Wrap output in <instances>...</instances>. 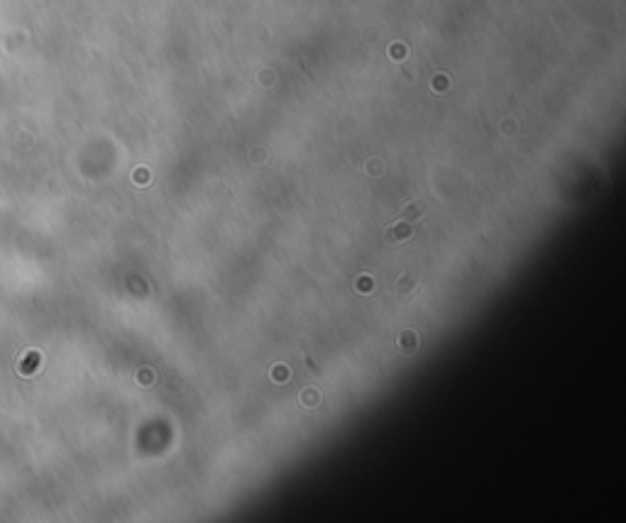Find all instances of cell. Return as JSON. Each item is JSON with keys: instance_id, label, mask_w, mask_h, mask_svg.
<instances>
[{"instance_id": "5b68a950", "label": "cell", "mask_w": 626, "mask_h": 523, "mask_svg": "<svg viewBox=\"0 0 626 523\" xmlns=\"http://www.w3.org/2000/svg\"><path fill=\"white\" fill-rule=\"evenodd\" d=\"M301 396H303L301 401H303L306 406H316V404L321 401V396H318V391H316V389H303V394H301Z\"/></svg>"}, {"instance_id": "3957f363", "label": "cell", "mask_w": 626, "mask_h": 523, "mask_svg": "<svg viewBox=\"0 0 626 523\" xmlns=\"http://www.w3.org/2000/svg\"><path fill=\"white\" fill-rule=\"evenodd\" d=\"M413 289H416V281H413L411 277H401V279H399V286H396V294L404 298V296H409Z\"/></svg>"}, {"instance_id": "277c9868", "label": "cell", "mask_w": 626, "mask_h": 523, "mask_svg": "<svg viewBox=\"0 0 626 523\" xmlns=\"http://www.w3.org/2000/svg\"><path fill=\"white\" fill-rule=\"evenodd\" d=\"M421 215H423V208H421L418 203L406 206V208H404V213H401V218H404V220H421Z\"/></svg>"}, {"instance_id": "6da1fadb", "label": "cell", "mask_w": 626, "mask_h": 523, "mask_svg": "<svg viewBox=\"0 0 626 523\" xmlns=\"http://www.w3.org/2000/svg\"><path fill=\"white\" fill-rule=\"evenodd\" d=\"M411 235H413V228H411L406 220H401V223H396V225H392V228L387 230V242L401 245V242L411 240Z\"/></svg>"}, {"instance_id": "7a4b0ae2", "label": "cell", "mask_w": 626, "mask_h": 523, "mask_svg": "<svg viewBox=\"0 0 626 523\" xmlns=\"http://www.w3.org/2000/svg\"><path fill=\"white\" fill-rule=\"evenodd\" d=\"M399 345H401V350L409 355V352H413L416 347H418V338H416V333L413 330H404L401 333V338H399Z\"/></svg>"}, {"instance_id": "52a82bcc", "label": "cell", "mask_w": 626, "mask_h": 523, "mask_svg": "<svg viewBox=\"0 0 626 523\" xmlns=\"http://www.w3.org/2000/svg\"><path fill=\"white\" fill-rule=\"evenodd\" d=\"M367 171H369V174H379V171H382V164H379V159H372V162L367 164Z\"/></svg>"}, {"instance_id": "ba28073f", "label": "cell", "mask_w": 626, "mask_h": 523, "mask_svg": "<svg viewBox=\"0 0 626 523\" xmlns=\"http://www.w3.org/2000/svg\"><path fill=\"white\" fill-rule=\"evenodd\" d=\"M274 376V374H272ZM277 381H286V369H277V376H274Z\"/></svg>"}, {"instance_id": "8992f818", "label": "cell", "mask_w": 626, "mask_h": 523, "mask_svg": "<svg viewBox=\"0 0 626 523\" xmlns=\"http://www.w3.org/2000/svg\"><path fill=\"white\" fill-rule=\"evenodd\" d=\"M372 289H374V281H372V277H367V274L357 277V291H360V294H367V291H372Z\"/></svg>"}]
</instances>
